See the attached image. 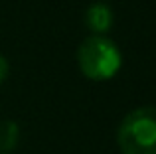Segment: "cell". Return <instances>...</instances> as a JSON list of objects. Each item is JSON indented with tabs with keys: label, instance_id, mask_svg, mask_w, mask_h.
I'll use <instances>...</instances> for the list:
<instances>
[{
	"label": "cell",
	"instance_id": "cell-3",
	"mask_svg": "<svg viewBox=\"0 0 156 154\" xmlns=\"http://www.w3.org/2000/svg\"><path fill=\"white\" fill-rule=\"evenodd\" d=\"M85 24L93 34H107L113 26V10L103 2H97L87 8L85 12Z\"/></svg>",
	"mask_w": 156,
	"mask_h": 154
},
{
	"label": "cell",
	"instance_id": "cell-2",
	"mask_svg": "<svg viewBox=\"0 0 156 154\" xmlns=\"http://www.w3.org/2000/svg\"><path fill=\"white\" fill-rule=\"evenodd\" d=\"M117 144L122 154H156V107H138L121 121Z\"/></svg>",
	"mask_w": 156,
	"mask_h": 154
},
{
	"label": "cell",
	"instance_id": "cell-4",
	"mask_svg": "<svg viewBox=\"0 0 156 154\" xmlns=\"http://www.w3.org/2000/svg\"><path fill=\"white\" fill-rule=\"evenodd\" d=\"M20 128L14 121H0V154H10L18 146Z\"/></svg>",
	"mask_w": 156,
	"mask_h": 154
},
{
	"label": "cell",
	"instance_id": "cell-5",
	"mask_svg": "<svg viewBox=\"0 0 156 154\" xmlns=\"http://www.w3.org/2000/svg\"><path fill=\"white\" fill-rule=\"evenodd\" d=\"M8 71H10V65H8L6 58H4V55H0V85H2L4 79L8 77Z\"/></svg>",
	"mask_w": 156,
	"mask_h": 154
},
{
	"label": "cell",
	"instance_id": "cell-1",
	"mask_svg": "<svg viewBox=\"0 0 156 154\" xmlns=\"http://www.w3.org/2000/svg\"><path fill=\"white\" fill-rule=\"evenodd\" d=\"M79 69L91 81H107L117 75L122 65V55L117 44L103 34H93L81 42L77 50Z\"/></svg>",
	"mask_w": 156,
	"mask_h": 154
}]
</instances>
